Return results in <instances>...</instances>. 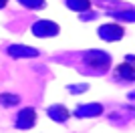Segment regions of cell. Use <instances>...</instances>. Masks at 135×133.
<instances>
[{"label": "cell", "mask_w": 135, "mask_h": 133, "mask_svg": "<svg viewBox=\"0 0 135 133\" xmlns=\"http://www.w3.org/2000/svg\"><path fill=\"white\" fill-rule=\"evenodd\" d=\"M83 63L89 69H93V73H105L111 65V56L103 50H91L83 55Z\"/></svg>", "instance_id": "cell-1"}, {"label": "cell", "mask_w": 135, "mask_h": 133, "mask_svg": "<svg viewBox=\"0 0 135 133\" xmlns=\"http://www.w3.org/2000/svg\"><path fill=\"white\" fill-rule=\"evenodd\" d=\"M133 56H129L127 63H121V65L115 69V77L119 81H135V63L131 61Z\"/></svg>", "instance_id": "cell-2"}, {"label": "cell", "mask_w": 135, "mask_h": 133, "mask_svg": "<svg viewBox=\"0 0 135 133\" xmlns=\"http://www.w3.org/2000/svg\"><path fill=\"white\" fill-rule=\"evenodd\" d=\"M99 34L105 40H119L123 36V26H119V24H105V26L99 28Z\"/></svg>", "instance_id": "cell-3"}, {"label": "cell", "mask_w": 135, "mask_h": 133, "mask_svg": "<svg viewBox=\"0 0 135 133\" xmlns=\"http://www.w3.org/2000/svg\"><path fill=\"white\" fill-rule=\"evenodd\" d=\"M34 34H38V36H52V34L59 32V26H56L55 22H49V20H40L34 24Z\"/></svg>", "instance_id": "cell-4"}, {"label": "cell", "mask_w": 135, "mask_h": 133, "mask_svg": "<svg viewBox=\"0 0 135 133\" xmlns=\"http://www.w3.org/2000/svg\"><path fill=\"white\" fill-rule=\"evenodd\" d=\"M34 119H36L34 111H32V109H24V111H20V115H18V119H16V125H18L20 129L32 127V125H34Z\"/></svg>", "instance_id": "cell-5"}, {"label": "cell", "mask_w": 135, "mask_h": 133, "mask_svg": "<svg viewBox=\"0 0 135 133\" xmlns=\"http://www.w3.org/2000/svg\"><path fill=\"white\" fill-rule=\"evenodd\" d=\"M67 4L73 8V10H89L91 2L89 0H67Z\"/></svg>", "instance_id": "cell-6"}, {"label": "cell", "mask_w": 135, "mask_h": 133, "mask_svg": "<svg viewBox=\"0 0 135 133\" xmlns=\"http://www.w3.org/2000/svg\"><path fill=\"white\" fill-rule=\"evenodd\" d=\"M8 53H10V55H36V50H34V49H18V46L8 49Z\"/></svg>", "instance_id": "cell-7"}, {"label": "cell", "mask_w": 135, "mask_h": 133, "mask_svg": "<svg viewBox=\"0 0 135 133\" xmlns=\"http://www.w3.org/2000/svg\"><path fill=\"white\" fill-rule=\"evenodd\" d=\"M22 4H26V6H42L45 2L42 0H20Z\"/></svg>", "instance_id": "cell-8"}]
</instances>
